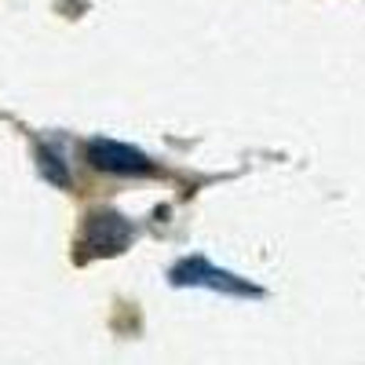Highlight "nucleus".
<instances>
[{
	"mask_svg": "<svg viewBox=\"0 0 365 365\" xmlns=\"http://www.w3.org/2000/svg\"><path fill=\"white\" fill-rule=\"evenodd\" d=\"M168 282H172V285H201V289H216V292H237V296H259L256 285L241 282L237 274H230V270L212 267V263L201 259V256H190V259L175 263L172 274H168Z\"/></svg>",
	"mask_w": 365,
	"mask_h": 365,
	"instance_id": "nucleus-1",
	"label": "nucleus"
},
{
	"mask_svg": "<svg viewBox=\"0 0 365 365\" xmlns=\"http://www.w3.org/2000/svg\"><path fill=\"white\" fill-rule=\"evenodd\" d=\"M84 154H88V161L96 165L99 172H110V175H143V172H154L150 158L139 154V150L128 146V143L88 139V143H84Z\"/></svg>",
	"mask_w": 365,
	"mask_h": 365,
	"instance_id": "nucleus-2",
	"label": "nucleus"
},
{
	"mask_svg": "<svg viewBox=\"0 0 365 365\" xmlns=\"http://www.w3.org/2000/svg\"><path fill=\"white\" fill-rule=\"evenodd\" d=\"M132 223L125 216H117V212H96V216H88L84 223V249L96 252V256H117L132 245Z\"/></svg>",
	"mask_w": 365,
	"mask_h": 365,
	"instance_id": "nucleus-3",
	"label": "nucleus"
},
{
	"mask_svg": "<svg viewBox=\"0 0 365 365\" xmlns=\"http://www.w3.org/2000/svg\"><path fill=\"white\" fill-rule=\"evenodd\" d=\"M37 165H41L48 182H55V187H70V168H66L63 154H55L51 146H44V143L37 146Z\"/></svg>",
	"mask_w": 365,
	"mask_h": 365,
	"instance_id": "nucleus-4",
	"label": "nucleus"
}]
</instances>
